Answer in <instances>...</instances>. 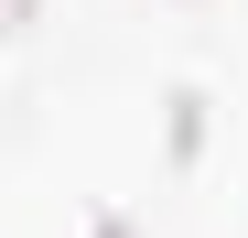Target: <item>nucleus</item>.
<instances>
[{
  "instance_id": "1",
  "label": "nucleus",
  "mask_w": 248,
  "mask_h": 238,
  "mask_svg": "<svg viewBox=\"0 0 248 238\" xmlns=\"http://www.w3.org/2000/svg\"><path fill=\"white\" fill-rule=\"evenodd\" d=\"M205 152V98H173V163Z\"/></svg>"
},
{
  "instance_id": "2",
  "label": "nucleus",
  "mask_w": 248,
  "mask_h": 238,
  "mask_svg": "<svg viewBox=\"0 0 248 238\" xmlns=\"http://www.w3.org/2000/svg\"><path fill=\"white\" fill-rule=\"evenodd\" d=\"M87 238H130V227H119V217H97V227H87Z\"/></svg>"
}]
</instances>
